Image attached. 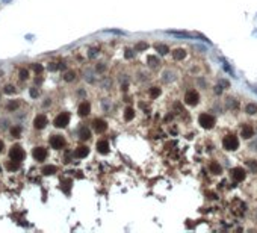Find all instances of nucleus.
I'll list each match as a JSON object with an SVG mask.
<instances>
[{
  "mask_svg": "<svg viewBox=\"0 0 257 233\" xmlns=\"http://www.w3.org/2000/svg\"><path fill=\"white\" fill-rule=\"evenodd\" d=\"M222 147H224L227 151H235V150H238L239 148L238 136H235V135L224 136V139H222Z\"/></svg>",
  "mask_w": 257,
  "mask_h": 233,
  "instance_id": "1",
  "label": "nucleus"
},
{
  "mask_svg": "<svg viewBox=\"0 0 257 233\" xmlns=\"http://www.w3.org/2000/svg\"><path fill=\"white\" fill-rule=\"evenodd\" d=\"M198 123H200L201 127H204V129H212L213 126L216 124V120H215L213 115L204 112V114H201V115L198 117Z\"/></svg>",
  "mask_w": 257,
  "mask_h": 233,
  "instance_id": "2",
  "label": "nucleus"
},
{
  "mask_svg": "<svg viewBox=\"0 0 257 233\" xmlns=\"http://www.w3.org/2000/svg\"><path fill=\"white\" fill-rule=\"evenodd\" d=\"M24 156H26V153H24V150H23L20 145H14V147L9 150V159H12V161L21 162L24 159Z\"/></svg>",
  "mask_w": 257,
  "mask_h": 233,
  "instance_id": "3",
  "label": "nucleus"
},
{
  "mask_svg": "<svg viewBox=\"0 0 257 233\" xmlns=\"http://www.w3.org/2000/svg\"><path fill=\"white\" fill-rule=\"evenodd\" d=\"M198 102H200V95H198V92L195 90H191L184 94V103L186 105L195 106V105H198Z\"/></svg>",
  "mask_w": 257,
  "mask_h": 233,
  "instance_id": "4",
  "label": "nucleus"
},
{
  "mask_svg": "<svg viewBox=\"0 0 257 233\" xmlns=\"http://www.w3.org/2000/svg\"><path fill=\"white\" fill-rule=\"evenodd\" d=\"M53 123H55V127H59V129L67 127L68 123H70V114H68V112H61V114L55 118Z\"/></svg>",
  "mask_w": 257,
  "mask_h": 233,
  "instance_id": "5",
  "label": "nucleus"
},
{
  "mask_svg": "<svg viewBox=\"0 0 257 233\" xmlns=\"http://www.w3.org/2000/svg\"><path fill=\"white\" fill-rule=\"evenodd\" d=\"M50 145H52V148H55V150H61V148L65 147V138H64L62 135H53V136L50 138Z\"/></svg>",
  "mask_w": 257,
  "mask_h": 233,
  "instance_id": "6",
  "label": "nucleus"
},
{
  "mask_svg": "<svg viewBox=\"0 0 257 233\" xmlns=\"http://www.w3.org/2000/svg\"><path fill=\"white\" fill-rule=\"evenodd\" d=\"M230 177L235 180V182H242L245 179V170L242 167H236V168H231L230 170Z\"/></svg>",
  "mask_w": 257,
  "mask_h": 233,
  "instance_id": "7",
  "label": "nucleus"
},
{
  "mask_svg": "<svg viewBox=\"0 0 257 233\" xmlns=\"http://www.w3.org/2000/svg\"><path fill=\"white\" fill-rule=\"evenodd\" d=\"M32 155H34V159H35V161L44 162L45 158H47V150H45L44 147H35L34 151H32Z\"/></svg>",
  "mask_w": 257,
  "mask_h": 233,
  "instance_id": "8",
  "label": "nucleus"
},
{
  "mask_svg": "<svg viewBox=\"0 0 257 233\" xmlns=\"http://www.w3.org/2000/svg\"><path fill=\"white\" fill-rule=\"evenodd\" d=\"M47 123H49L47 117H45L44 114H39V115L35 117V120H34V127L38 129V130H42V129L47 126Z\"/></svg>",
  "mask_w": 257,
  "mask_h": 233,
  "instance_id": "9",
  "label": "nucleus"
},
{
  "mask_svg": "<svg viewBox=\"0 0 257 233\" xmlns=\"http://www.w3.org/2000/svg\"><path fill=\"white\" fill-rule=\"evenodd\" d=\"M92 127H94V130H95L97 133H103V132H106V130H108V124H106V121H105V120H101V118H95V120L92 121Z\"/></svg>",
  "mask_w": 257,
  "mask_h": 233,
  "instance_id": "10",
  "label": "nucleus"
},
{
  "mask_svg": "<svg viewBox=\"0 0 257 233\" xmlns=\"http://www.w3.org/2000/svg\"><path fill=\"white\" fill-rule=\"evenodd\" d=\"M240 136L245 138V139H250L254 136V127L251 124H245L242 129H240Z\"/></svg>",
  "mask_w": 257,
  "mask_h": 233,
  "instance_id": "11",
  "label": "nucleus"
},
{
  "mask_svg": "<svg viewBox=\"0 0 257 233\" xmlns=\"http://www.w3.org/2000/svg\"><path fill=\"white\" fill-rule=\"evenodd\" d=\"M77 112H79L80 117H86V115H89V112H91V103H89V102H82V103L79 105Z\"/></svg>",
  "mask_w": 257,
  "mask_h": 233,
  "instance_id": "12",
  "label": "nucleus"
},
{
  "mask_svg": "<svg viewBox=\"0 0 257 233\" xmlns=\"http://www.w3.org/2000/svg\"><path fill=\"white\" fill-rule=\"evenodd\" d=\"M97 151L100 155H108L109 153V143L106 139H100L97 143Z\"/></svg>",
  "mask_w": 257,
  "mask_h": 233,
  "instance_id": "13",
  "label": "nucleus"
},
{
  "mask_svg": "<svg viewBox=\"0 0 257 233\" xmlns=\"http://www.w3.org/2000/svg\"><path fill=\"white\" fill-rule=\"evenodd\" d=\"M88 155H89V148H88L86 145H80V147H77V148H76V151H74V156H76V158H79V159L86 158Z\"/></svg>",
  "mask_w": 257,
  "mask_h": 233,
  "instance_id": "14",
  "label": "nucleus"
},
{
  "mask_svg": "<svg viewBox=\"0 0 257 233\" xmlns=\"http://www.w3.org/2000/svg\"><path fill=\"white\" fill-rule=\"evenodd\" d=\"M209 171H210L212 174H221L222 168H221V165L218 162H210V163H209Z\"/></svg>",
  "mask_w": 257,
  "mask_h": 233,
  "instance_id": "15",
  "label": "nucleus"
},
{
  "mask_svg": "<svg viewBox=\"0 0 257 233\" xmlns=\"http://www.w3.org/2000/svg\"><path fill=\"white\" fill-rule=\"evenodd\" d=\"M184 56H186V50L184 49H176L172 52V58L176 61H182V59H184Z\"/></svg>",
  "mask_w": 257,
  "mask_h": 233,
  "instance_id": "16",
  "label": "nucleus"
},
{
  "mask_svg": "<svg viewBox=\"0 0 257 233\" xmlns=\"http://www.w3.org/2000/svg\"><path fill=\"white\" fill-rule=\"evenodd\" d=\"M55 173H57V167H55V165H45L42 168V174H45V176H52Z\"/></svg>",
  "mask_w": 257,
  "mask_h": 233,
  "instance_id": "17",
  "label": "nucleus"
},
{
  "mask_svg": "<svg viewBox=\"0 0 257 233\" xmlns=\"http://www.w3.org/2000/svg\"><path fill=\"white\" fill-rule=\"evenodd\" d=\"M79 136H80V139H83V141L89 139V138H91V132H89V129L82 127V129H80V132H79Z\"/></svg>",
  "mask_w": 257,
  "mask_h": 233,
  "instance_id": "18",
  "label": "nucleus"
},
{
  "mask_svg": "<svg viewBox=\"0 0 257 233\" xmlns=\"http://www.w3.org/2000/svg\"><path fill=\"white\" fill-rule=\"evenodd\" d=\"M160 92H162V91H160L159 86H151V88L148 90V95H150L151 98H157V97L160 95Z\"/></svg>",
  "mask_w": 257,
  "mask_h": 233,
  "instance_id": "19",
  "label": "nucleus"
},
{
  "mask_svg": "<svg viewBox=\"0 0 257 233\" xmlns=\"http://www.w3.org/2000/svg\"><path fill=\"white\" fill-rule=\"evenodd\" d=\"M133 118H135V109L126 108V110H124V120L126 121H132Z\"/></svg>",
  "mask_w": 257,
  "mask_h": 233,
  "instance_id": "20",
  "label": "nucleus"
},
{
  "mask_svg": "<svg viewBox=\"0 0 257 233\" xmlns=\"http://www.w3.org/2000/svg\"><path fill=\"white\" fill-rule=\"evenodd\" d=\"M245 112H247L248 115H254L257 112V105L256 103H248V105L245 106Z\"/></svg>",
  "mask_w": 257,
  "mask_h": 233,
  "instance_id": "21",
  "label": "nucleus"
},
{
  "mask_svg": "<svg viewBox=\"0 0 257 233\" xmlns=\"http://www.w3.org/2000/svg\"><path fill=\"white\" fill-rule=\"evenodd\" d=\"M18 163L20 162L12 161V159H11V161L6 162V168H8L9 171H17V170H18Z\"/></svg>",
  "mask_w": 257,
  "mask_h": 233,
  "instance_id": "22",
  "label": "nucleus"
},
{
  "mask_svg": "<svg viewBox=\"0 0 257 233\" xmlns=\"http://www.w3.org/2000/svg\"><path fill=\"white\" fill-rule=\"evenodd\" d=\"M18 106H20L18 100H11V102L6 105V109H8V110H15V109H18Z\"/></svg>",
  "mask_w": 257,
  "mask_h": 233,
  "instance_id": "23",
  "label": "nucleus"
},
{
  "mask_svg": "<svg viewBox=\"0 0 257 233\" xmlns=\"http://www.w3.org/2000/svg\"><path fill=\"white\" fill-rule=\"evenodd\" d=\"M74 79H76V73L74 71H67L64 74V80L65 82H73Z\"/></svg>",
  "mask_w": 257,
  "mask_h": 233,
  "instance_id": "24",
  "label": "nucleus"
},
{
  "mask_svg": "<svg viewBox=\"0 0 257 233\" xmlns=\"http://www.w3.org/2000/svg\"><path fill=\"white\" fill-rule=\"evenodd\" d=\"M11 135H12V138H20V135H21V127H20V126L12 127V129H11Z\"/></svg>",
  "mask_w": 257,
  "mask_h": 233,
  "instance_id": "25",
  "label": "nucleus"
},
{
  "mask_svg": "<svg viewBox=\"0 0 257 233\" xmlns=\"http://www.w3.org/2000/svg\"><path fill=\"white\" fill-rule=\"evenodd\" d=\"M156 50H157V52H160L162 54H166L168 52H169L168 46H165V44H156Z\"/></svg>",
  "mask_w": 257,
  "mask_h": 233,
  "instance_id": "26",
  "label": "nucleus"
},
{
  "mask_svg": "<svg viewBox=\"0 0 257 233\" xmlns=\"http://www.w3.org/2000/svg\"><path fill=\"white\" fill-rule=\"evenodd\" d=\"M18 77L21 80H27V77H29V71L26 70V68H20L18 70Z\"/></svg>",
  "mask_w": 257,
  "mask_h": 233,
  "instance_id": "27",
  "label": "nucleus"
},
{
  "mask_svg": "<svg viewBox=\"0 0 257 233\" xmlns=\"http://www.w3.org/2000/svg\"><path fill=\"white\" fill-rule=\"evenodd\" d=\"M147 49H148L147 42H138V44L135 46V50H138V52H141V50H147Z\"/></svg>",
  "mask_w": 257,
  "mask_h": 233,
  "instance_id": "28",
  "label": "nucleus"
},
{
  "mask_svg": "<svg viewBox=\"0 0 257 233\" xmlns=\"http://www.w3.org/2000/svg\"><path fill=\"white\" fill-rule=\"evenodd\" d=\"M147 62L151 65V67H156L157 64H159V61H157V58L156 56H148L147 58Z\"/></svg>",
  "mask_w": 257,
  "mask_h": 233,
  "instance_id": "29",
  "label": "nucleus"
},
{
  "mask_svg": "<svg viewBox=\"0 0 257 233\" xmlns=\"http://www.w3.org/2000/svg\"><path fill=\"white\" fill-rule=\"evenodd\" d=\"M15 91L17 90H15L12 85H5V88H3V92H5V94H14Z\"/></svg>",
  "mask_w": 257,
  "mask_h": 233,
  "instance_id": "30",
  "label": "nucleus"
},
{
  "mask_svg": "<svg viewBox=\"0 0 257 233\" xmlns=\"http://www.w3.org/2000/svg\"><path fill=\"white\" fill-rule=\"evenodd\" d=\"M32 68H34V71H35V73H41L42 70H44V67H42L41 64H34V65H32Z\"/></svg>",
  "mask_w": 257,
  "mask_h": 233,
  "instance_id": "31",
  "label": "nucleus"
},
{
  "mask_svg": "<svg viewBox=\"0 0 257 233\" xmlns=\"http://www.w3.org/2000/svg\"><path fill=\"white\" fill-rule=\"evenodd\" d=\"M30 95H32L34 98H37L38 95H39V91H38L37 88H30Z\"/></svg>",
  "mask_w": 257,
  "mask_h": 233,
  "instance_id": "32",
  "label": "nucleus"
},
{
  "mask_svg": "<svg viewBox=\"0 0 257 233\" xmlns=\"http://www.w3.org/2000/svg\"><path fill=\"white\" fill-rule=\"evenodd\" d=\"M248 165L251 167V170H253V171H256V170H257V163H254V162L248 161Z\"/></svg>",
  "mask_w": 257,
  "mask_h": 233,
  "instance_id": "33",
  "label": "nucleus"
},
{
  "mask_svg": "<svg viewBox=\"0 0 257 233\" xmlns=\"http://www.w3.org/2000/svg\"><path fill=\"white\" fill-rule=\"evenodd\" d=\"M126 58H127V59H130V58H133V52H132L130 49H127V50H126Z\"/></svg>",
  "mask_w": 257,
  "mask_h": 233,
  "instance_id": "34",
  "label": "nucleus"
},
{
  "mask_svg": "<svg viewBox=\"0 0 257 233\" xmlns=\"http://www.w3.org/2000/svg\"><path fill=\"white\" fill-rule=\"evenodd\" d=\"M105 70H106V65H103V64L97 65V71H105Z\"/></svg>",
  "mask_w": 257,
  "mask_h": 233,
  "instance_id": "35",
  "label": "nucleus"
},
{
  "mask_svg": "<svg viewBox=\"0 0 257 233\" xmlns=\"http://www.w3.org/2000/svg\"><path fill=\"white\" fill-rule=\"evenodd\" d=\"M215 92H216V94H221V92H222V88H221V86H216Z\"/></svg>",
  "mask_w": 257,
  "mask_h": 233,
  "instance_id": "36",
  "label": "nucleus"
},
{
  "mask_svg": "<svg viewBox=\"0 0 257 233\" xmlns=\"http://www.w3.org/2000/svg\"><path fill=\"white\" fill-rule=\"evenodd\" d=\"M41 82H42V77H37L35 79V83H41Z\"/></svg>",
  "mask_w": 257,
  "mask_h": 233,
  "instance_id": "37",
  "label": "nucleus"
},
{
  "mask_svg": "<svg viewBox=\"0 0 257 233\" xmlns=\"http://www.w3.org/2000/svg\"><path fill=\"white\" fill-rule=\"evenodd\" d=\"M3 148H5V144H3V141H2V139H0V151H2V150H3Z\"/></svg>",
  "mask_w": 257,
  "mask_h": 233,
  "instance_id": "38",
  "label": "nucleus"
}]
</instances>
